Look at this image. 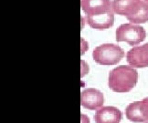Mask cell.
I'll list each match as a JSON object with an SVG mask.
<instances>
[{
    "instance_id": "obj_12",
    "label": "cell",
    "mask_w": 148,
    "mask_h": 123,
    "mask_svg": "<svg viewBox=\"0 0 148 123\" xmlns=\"http://www.w3.org/2000/svg\"><path fill=\"white\" fill-rule=\"evenodd\" d=\"M146 123H148V122H146Z\"/></svg>"
},
{
    "instance_id": "obj_4",
    "label": "cell",
    "mask_w": 148,
    "mask_h": 123,
    "mask_svg": "<svg viewBox=\"0 0 148 123\" xmlns=\"http://www.w3.org/2000/svg\"><path fill=\"white\" fill-rule=\"evenodd\" d=\"M123 57V49L114 44H102L95 48L92 52V58L95 62L104 66L118 64Z\"/></svg>"
},
{
    "instance_id": "obj_8",
    "label": "cell",
    "mask_w": 148,
    "mask_h": 123,
    "mask_svg": "<svg viewBox=\"0 0 148 123\" xmlns=\"http://www.w3.org/2000/svg\"><path fill=\"white\" fill-rule=\"evenodd\" d=\"M122 119V111L112 106L101 108L94 115V121L96 123H120Z\"/></svg>"
},
{
    "instance_id": "obj_2",
    "label": "cell",
    "mask_w": 148,
    "mask_h": 123,
    "mask_svg": "<svg viewBox=\"0 0 148 123\" xmlns=\"http://www.w3.org/2000/svg\"><path fill=\"white\" fill-rule=\"evenodd\" d=\"M112 10L134 24L148 21V3L144 0H113Z\"/></svg>"
},
{
    "instance_id": "obj_9",
    "label": "cell",
    "mask_w": 148,
    "mask_h": 123,
    "mask_svg": "<svg viewBox=\"0 0 148 123\" xmlns=\"http://www.w3.org/2000/svg\"><path fill=\"white\" fill-rule=\"evenodd\" d=\"M125 115L126 118L132 122L135 123H143L145 122L143 116L141 114L140 107H139V101L133 102L128 105L125 109Z\"/></svg>"
},
{
    "instance_id": "obj_1",
    "label": "cell",
    "mask_w": 148,
    "mask_h": 123,
    "mask_svg": "<svg viewBox=\"0 0 148 123\" xmlns=\"http://www.w3.org/2000/svg\"><path fill=\"white\" fill-rule=\"evenodd\" d=\"M81 5L90 27L103 30L112 27L114 12L111 0H81Z\"/></svg>"
},
{
    "instance_id": "obj_7",
    "label": "cell",
    "mask_w": 148,
    "mask_h": 123,
    "mask_svg": "<svg viewBox=\"0 0 148 123\" xmlns=\"http://www.w3.org/2000/svg\"><path fill=\"white\" fill-rule=\"evenodd\" d=\"M127 62L136 69L148 67V43L129 50L126 56Z\"/></svg>"
},
{
    "instance_id": "obj_3",
    "label": "cell",
    "mask_w": 148,
    "mask_h": 123,
    "mask_svg": "<svg viewBox=\"0 0 148 123\" xmlns=\"http://www.w3.org/2000/svg\"><path fill=\"white\" fill-rule=\"evenodd\" d=\"M138 81V72L126 65L119 66L109 73V88L117 93H126L135 87Z\"/></svg>"
},
{
    "instance_id": "obj_11",
    "label": "cell",
    "mask_w": 148,
    "mask_h": 123,
    "mask_svg": "<svg viewBox=\"0 0 148 123\" xmlns=\"http://www.w3.org/2000/svg\"><path fill=\"white\" fill-rule=\"evenodd\" d=\"M144 1H145L146 3H148V0H144Z\"/></svg>"
},
{
    "instance_id": "obj_6",
    "label": "cell",
    "mask_w": 148,
    "mask_h": 123,
    "mask_svg": "<svg viewBox=\"0 0 148 123\" xmlns=\"http://www.w3.org/2000/svg\"><path fill=\"white\" fill-rule=\"evenodd\" d=\"M104 103V96L96 88H86L81 93V104L83 108L95 110Z\"/></svg>"
},
{
    "instance_id": "obj_10",
    "label": "cell",
    "mask_w": 148,
    "mask_h": 123,
    "mask_svg": "<svg viewBox=\"0 0 148 123\" xmlns=\"http://www.w3.org/2000/svg\"><path fill=\"white\" fill-rule=\"evenodd\" d=\"M139 107L144 120H148V97L144 99L142 101H139Z\"/></svg>"
},
{
    "instance_id": "obj_5",
    "label": "cell",
    "mask_w": 148,
    "mask_h": 123,
    "mask_svg": "<svg viewBox=\"0 0 148 123\" xmlns=\"http://www.w3.org/2000/svg\"><path fill=\"white\" fill-rule=\"evenodd\" d=\"M144 27L136 24H123L116 29V41L126 42L130 46L140 44L145 39Z\"/></svg>"
}]
</instances>
